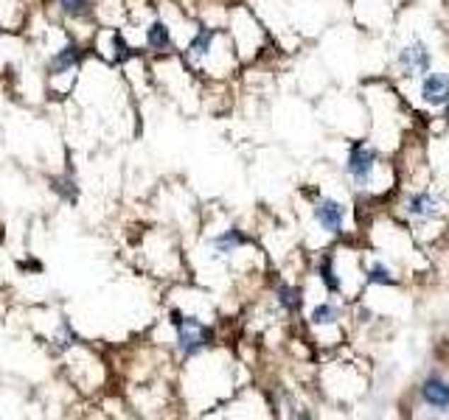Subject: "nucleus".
<instances>
[{
	"label": "nucleus",
	"instance_id": "obj_1",
	"mask_svg": "<svg viewBox=\"0 0 449 420\" xmlns=\"http://www.w3.org/2000/svg\"><path fill=\"white\" fill-rule=\"evenodd\" d=\"M211 342V331L200 322V320H194V317H183L180 322H177V348L183 356H194V353H200V350L205 348Z\"/></svg>",
	"mask_w": 449,
	"mask_h": 420
},
{
	"label": "nucleus",
	"instance_id": "obj_2",
	"mask_svg": "<svg viewBox=\"0 0 449 420\" xmlns=\"http://www.w3.org/2000/svg\"><path fill=\"white\" fill-rule=\"evenodd\" d=\"M376 154L365 146H354L351 157H348V174L357 180V182H368L371 171H374Z\"/></svg>",
	"mask_w": 449,
	"mask_h": 420
},
{
	"label": "nucleus",
	"instance_id": "obj_3",
	"mask_svg": "<svg viewBox=\"0 0 449 420\" xmlns=\"http://www.w3.org/2000/svg\"><path fill=\"white\" fill-rule=\"evenodd\" d=\"M343 216H346V208H343L340 202H334V199H323V202L314 208V218H317V221L323 224V230H329V233H340Z\"/></svg>",
	"mask_w": 449,
	"mask_h": 420
},
{
	"label": "nucleus",
	"instance_id": "obj_4",
	"mask_svg": "<svg viewBox=\"0 0 449 420\" xmlns=\"http://www.w3.org/2000/svg\"><path fill=\"white\" fill-rule=\"evenodd\" d=\"M399 62H402V68L407 70L410 76L413 73H427L430 68V54L424 51V45H410V48H402V54H399Z\"/></svg>",
	"mask_w": 449,
	"mask_h": 420
},
{
	"label": "nucleus",
	"instance_id": "obj_5",
	"mask_svg": "<svg viewBox=\"0 0 449 420\" xmlns=\"http://www.w3.org/2000/svg\"><path fill=\"white\" fill-rule=\"evenodd\" d=\"M421 98H424V101H430V104H444V101L449 98L447 76H441V73L427 76V78H424V84H421Z\"/></svg>",
	"mask_w": 449,
	"mask_h": 420
},
{
	"label": "nucleus",
	"instance_id": "obj_6",
	"mask_svg": "<svg viewBox=\"0 0 449 420\" xmlns=\"http://www.w3.org/2000/svg\"><path fill=\"white\" fill-rule=\"evenodd\" d=\"M424 401L433 404L436 409H447L449 407V384L441 378H427L424 381Z\"/></svg>",
	"mask_w": 449,
	"mask_h": 420
},
{
	"label": "nucleus",
	"instance_id": "obj_7",
	"mask_svg": "<svg viewBox=\"0 0 449 420\" xmlns=\"http://www.w3.org/2000/svg\"><path fill=\"white\" fill-rule=\"evenodd\" d=\"M79 48L76 45H68V48H62L54 59H51V73H68L71 68H76L79 65Z\"/></svg>",
	"mask_w": 449,
	"mask_h": 420
},
{
	"label": "nucleus",
	"instance_id": "obj_8",
	"mask_svg": "<svg viewBox=\"0 0 449 420\" xmlns=\"http://www.w3.org/2000/svg\"><path fill=\"white\" fill-rule=\"evenodd\" d=\"M147 42L154 51H166L171 45V34H169V28L163 23H152L149 31H147Z\"/></svg>",
	"mask_w": 449,
	"mask_h": 420
},
{
	"label": "nucleus",
	"instance_id": "obj_9",
	"mask_svg": "<svg viewBox=\"0 0 449 420\" xmlns=\"http://www.w3.org/2000/svg\"><path fill=\"white\" fill-rule=\"evenodd\" d=\"M239 244H244V235H241L239 230H227L220 238H214V250H217L220 255H230Z\"/></svg>",
	"mask_w": 449,
	"mask_h": 420
},
{
	"label": "nucleus",
	"instance_id": "obj_10",
	"mask_svg": "<svg viewBox=\"0 0 449 420\" xmlns=\"http://www.w3.org/2000/svg\"><path fill=\"white\" fill-rule=\"evenodd\" d=\"M337 317H340V308L331 305V303H323V305H317L312 311V322L314 325H331V322H337Z\"/></svg>",
	"mask_w": 449,
	"mask_h": 420
},
{
	"label": "nucleus",
	"instance_id": "obj_11",
	"mask_svg": "<svg viewBox=\"0 0 449 420\" xmlns=\"http://www.w3.org/2000/svg\"><path fill=\"white\" fill-rule=\"evenodd\" d=\"M410 213H413V216H436V213H438V210H436V199L427 197V194L413 197V199H410Z\"/></svg>",
	"mask_w": 449,
	"mask_h": 420
},
{
	"label": "nucleus",
	"instance_id": "obj_12",
	"mask_svg": "<svg viewBox=\"0 0 449 420\" xmlns=\"http://www.w3.org/2000/svg\"><path fill=\"white\" fill-rule=\"evenodd\" d=\"M211 40H214V31H208V28H203L194 40H191V57H205L208 54V48H211Z\"/></svg>",
	"mask_w": 449,
	"mask_h": 420
},
{
	"label": "nucleus",
	"instance_id": "obj_13",
	"mask_svg": "<svg viewBox=\"0 0 449 420\" xmlns=\"http://www.w3.org/2000/svg\"><path fill=\"white\" fill-rule=\"evenodd\" d=\"M62 11L71 14V17H84L90 14V0H59Z\"/></svg>",
	"mask_w": 449,
	"mask_h": 420
},
{
	"label": "nucleus",
	"instance_id": "obj_14",
	"mask_svg": "<svg viewBox=\"0 0 449 420\" xmlns=\"http://www.w3.org/2000/svg\"><path fill=\"white\" fill-rule=\"evenodd\" d=\"M278 297H281V305H284V308H298L300 305V291L298 288L284 286V288L278 291Z\"/></svg>",
	"mask_w": 449,
	"mask_h": 420
},
{
	"label": "nucleus",
	"instance_id": "obj_15",
	"mask_svg": "<svg viewBox=\"0 0 449 420\" xmlns=\"http://www.w3.org/2000/svg\"><path fill=\"white\" fill-rule=\"evenodd\" d=\"M320 278H323V283H326L331 291H337V288H340V280L334 278V272H331V261H329V258L320 264Z\"/></svg>",
	"mask_w": 449,
	"mask_h": 420
},
{
	"label": "nucleus",
	"instance_id": "obj_16",
	"mask_svg": "<svg viewBox=\"0 0 449 420\" xmlns=\"http://www.w3.org/2000/svg\"><path fill=\"white\" fill-rule=\"evenodd\" d=\"M368 280L371 283H385V286H390L393 283V278H390V272L382 267V264H376L374 269H371V275H368Z\"/></svg>",
	"mask_w": 449,
	"mask_h": 420
},
{
	"label": "nucleus",
	"instance_id": "obj_17",
	"mask_svg": "<svg viewBox=\"0 0 449 420\" xmlns=\"http://www.w3.org/2000/svg\"><path fill=\"white\" fill-rule=\"evenodd\" d=\"M447 112H449V98H447Z\"/></svg>",
	"mask_w": 449,
	"mask_h": 420
}]
</instances>
